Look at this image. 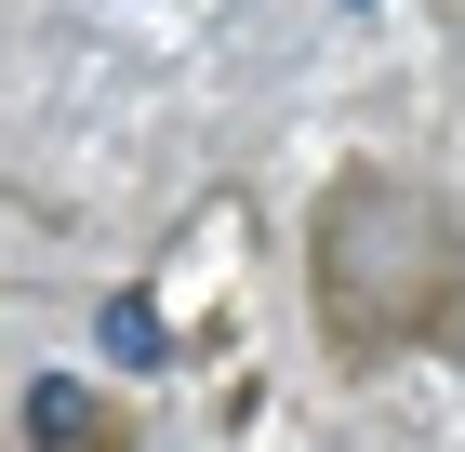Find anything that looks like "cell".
Returning <instances> with one entry per match:
<instances>
[{
    "label": "cell",
    "instance_id": "cell-1",
    "mask_svg": "<svg viewBox=\"0 0 465 452\" xmlns=\"http://www.w3.org/2000/svg\"><path fill=\"white\" fill-rule=\"evenodd\" d=\"M306 293H320V333L332 359H399V347H439L465 359V213L452 186L426 174H332V200L306 213Z\"/></svg>",
    "mask_w": 465,
    "mask_h": 452
}]
</instances>
